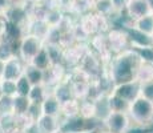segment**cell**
<instances>
[{
  "instance_id": "cell-1",
  "label": "cell",
  "mask_w": 153,
  "mask_h": 133,
  "mask_svg": "<svg viewBox=\"0 0 153 133\" xmlns=\"http://www.w3.org/2000/svg\"><path fill=\"white\" fill-rule=\"evenodd\" d=\"M141 63V57L137 55L134 49L129 48L126 51L116 55V57L111 61L109 76L114 85L123 84V82L133 81L136 69Z\"/></svg>"
},
{
  "instance_id": "cell-2",
  "label": "cell",
  "mask_w": 153,
  "mask_h": 133,
  "mask_svg": "<svg viewBox=\"0 0 153 133\" xmlns=\"http://www.w3.org/2000/svg\"><path fill=\"white\" fill-rule=\"evenodd\" d=\"M126 112L131 117V121H134L140 125H146L153 121V103L143 96L134 99L129 104Z\"/></svg>"
},
{
  "instance_id": "cell-3",
  "label": "cell",
  "mask_w": 153,
  "mask_h": 133,
  "mask_svg": "<svg viewBox=\"0 0 153 133\" xmlns=\"http://www.w3.org/2000/svg\"><path fill=\"white\" fill-rule=\"evenodd\" d=\"M44 47H45L44 39L32 33H24L19 44V57L24 61V64H29L42 52Z\"/></svg>"
},
{
  "instance_id": "cell-4",
  "label": "cell",
  "mask_w": 153,
  "mask_h": 133,
  "mask_svg": "<svg viewBox=\"0 0 153 133\" xmlns=\"http://www.w3.org/2000/svg\"><path fill=\"white\" fill-rule=\"evenodd\" d=\"M105 128L111 133H126L131 126V117L128 112L111 111L109 114L102 120Z\"/></svg>"
},
{
  "instance_id": "cell-5",
  "label": "cell",
  "mask_w": 153,
  "mask_h": 133,
  "mask_svg": "<svg viewBox=\"0 0 153 133\" xmlns=\"http://www.w3.org/2000/svg\"><path fill=\"white\" fill-rule=\"evenodd\" d=\"M25 64L19 56L13 55L8 60L3 63V71L1 77L3 80H11V81H17L23 75H24Z\"/></svg>"
},
{
  "instance_id": "cell-6",
  "label": "cell",
  "mask_w": 153,
  "mask_h": 133,
  "mask_svg": "<svg viewBox=\"0 0 153 133\" xmlns=\"http://www.w3.org/2000/svg\"><path fill=\"white\" fill-rule=\"evenodd\" d=\"M107 39H108V45H109V51L114 53H121L126 51L129 45V37L126 29H120V28H111L107 32Z\"/></svg>"
},
{
  "instance_id": "cell-7",
  "label": "cell",
  "mask_w": 153,
  "mask_h": 133,
  "mask_svg": "<svg viewBox=\"0 0 153 133\" xmlns=\"http://www.w3.org/2000/svg\"><path fill=\"white\" fill-rule=\"evenodd\" d=\"M111 94H114L116 97L124 100L125 103L131 104L134 99L140 96V82H137L136 80L128 82H123V84L114 85L113 91Z\"/></svg>"
},
{
  "instance_id": "cell-8",
  "label": "cell",
  "mask_w": 153,
  "mask_h": 133,
  "mask_svg": "<svg viewBox=\"0 0 153 133\" xmlns=\"http://www.w3.org/2000/svg\"><path fill=\"white\" fill-rule=\"evenodd\" d=\"M125 12H126V16L131 20H136L152 13L153 11H152V7L149 5L148 0H129Z\"/></svg>"
},
{
  "instance_id": "cell-9",
  "label": "cell",
  "mask_w": 153,
  "mask_h": 133,
  "mask_svg": "<svg viewBox=\"0 0 153 133\" xmlns=\"http://www.w3.org/2000/svg\"><path fill=\"white\" fill-rule=\"evenodd\" d=\"M39 133H55L56 131L61 129V124L59 121V117L48 116V114H40L39 119L35 123Z\"/></svg>"
},
{
  "instance_id": "cell-10",
  "label": "cell",
  "mask_w": 153,
  "mask_h": 133,
  "mask_svg": "<svg viewBox=\"0 0 153 133\" xmlns=\"http://www.w3.org/2000/svg\"><path fill=\"white\" fill-rule=\"evenodd\" d=\"M40 109L43 114L59 117L61 114V103L53 96V93H48L45 100L40 104Z\"/></svg>"
},
{
  "instance_id": "cell-11",
  "label": "cell",
  "mask_w": 153,
  "mask_h": 133,
  "mask_svg": "<svg viewBox=\"0 0 153 133\" xmlns=\"http://www.w3.org/2000/svg\"><path fill=\"white\" fill-rule=\"evenodd\" d=\"M87 51L88 49L84 48V45H81L80 43H76V44H73V45L68 47V48H64L63 59L67 61V63L79 64L81 61V59L84 57V55Z\"/></svg>"
},
{
  "instance_id": "cell-12",
  "label": "cell",
  "mask_w": 153,
  "mask_h": 133,
  "mask_svg": "<svg viewBox=\"0 0 153 133\" xmlns=\"http://www.w3.org/2000/svg\"><path fill=\"white\" fill-rule=\"evenodd\" d=\"M128 27L146 35V36H153V12L140 17V19L131 20V24Z\"/></svg>"
},
{
  "instance_id": "cell-13",
  "label": "cell",
  "mask_w": 153,
  "mask_h": 133,
  "mask_svg": "<svg viewBox=\"0 0 153 133\" xmlns=\"http://www.w3.org/2000/svg\"><path fill=\"white\" fill-rule=\"evenodd\" d=\"M95 1L96 0H68L69 11L79 16H83L88 12H92Z\"/></svg>"
},
{
  "instance_id": "cell-14",
  "label": "cell",
  "mask_w": 153,
  "mask_h": 133,
  "mask_svg": "<svg viewBox=\"0 0 153 133\" xmlns=\"http://www.w3.org/2000/svg\"><path fill=\"white\" fill-rule=\"evenodd\" d=\"M134 80H136L137 82H140V84L153 81V63L141 60V63L139 64V67H137V69H136Z\"/></svg>"
},
{
  "instance_id": "cell-15",
  "label": "cell",
  "mask_w": 153,
  "mask_h": 133,
  "mask_svg": "<svg viewBox=\"0 0 153 133\" xmlns=\"http://www.w3.org/2000/svg\"><path fill=\"white\" fill-rule=\"evenodd\" d=\"M52 93H53V96L61 103V104L68 101L71 99H75L73 92H72V87H71V82H64V81L59 82L57 85H55L53 92Z\"/></svg>"
},
{
  "instance_id": "cell-16",
  "label": "cell",
  "mask_w": 153,
  "mask_h": 133,
  "mask_svg": "<svg viewBox=\"0 0 153 133\" xmlns=\"http://www.w3.org/2000/svg\"><path fill=\"white\" fill-rule=\"evenodd\" d=\"M24 76L29 80L32 85H40L44 84V71L39 69L33 64H25Z\"/></svg>"
},
{
  "instance_id": "cell-17",
  "label": "cell",
  "mask_w": 153,
  "mask_h": 133,
  "mask_svg": "<svg viewBox=\"0 0 153 133\" xmlns=\"http://www.w3.org/2000/svg\"><path fill=\"white\" fill-rule=\"evenodd\" d=\"M61 114L67 119H73V117L80 116V101L77 99H71L68 101L61 104Z\"/></svg>"
},
{
  "instance_id": "cell-18",
  "label": "cell",
  "mask_w": 153,
  "mask_h": 133,
  "mask_svg": "<svg viewBox=\"0 0 153 133\" xmlns=\"http://www.w3.org/2000/svg\"><path fill=\"white\" fill-rule=\"evenodd\" d=\"M47 96H48V91H47V87L44 84L32 85L31 91L28 93V99L32 104H42Z\"/></svg>"
},
{
  "instance_id": "cell-19",
  "label": "cell",
  "mask_w": 153,
  "mask_h": 133,
  "mask_svg": "<svg viewBox=\"0 0 153 133\" xmlns=\"http://www.w3.org/2000/svg\"><path fill=\"white\" fill-rule=\"evenodd\" d=\"M32 103L29 101V99L27 96H16L13 97V113L16 116H22V114L28 113L29 108H31Z\"/></svg>"
},
{
  "instance_id": "cell-20",
  "label": "cell",
  "mask_w": 153,
  "mask_h": 133,
  "mask_svg": "<svg viewBox=\"0 0 153 133\" xmlns=\"http://www.w3.org/2000/svg\"><path fill=\"white\" fill-rule=\"evenodd\" d=\"M93 12L102 15V16H107L109 19L112 17V15L116 13L113 4H112V0H96L95 7H93Z\"/></svg>"
},
{
  "instance_id": "cell-21",
  "label": "cell",
  "mask_w": 153,
  "mask_h": 133,
  "mask_svg": "<svg viewBox=\"0 0 153 133\" xmlns=\"http://www.w3.org/2000/svg\"><path fill=\"white\" fill-rule=\"evenodd\" d=\"M29 64H33L35 67H37L39 69H42V71H47V69H49V68L52 67L51 57H49L48 51H47L45 47H44V48L42 49V52H40L39 55L33 59V60H32V63H29Z\"/></svg>"
},
{
  "instance_id": "cell-22",
  "label": "cell",
  "mask_w": 153,
  "mask_h": 133,
  "mask_svg": "<svg viewBox=\"0 0 153 133\" xmlns=\"http://www.w3.org/2000/svg\"><path fill=\"white\" fill-rule=\"evenodd\" d=\"M80 116L87 120L96 117V104L93 100L84 99L80 101Z\"/></svg>"
},
{
  "instance_id": "cell-23",
  "label": "cell",
  "mask_w": 153,
  "mask_h": 133,
  "mask_svg": "<svg viewBox=\"0 0 153 133\" xmlns=\"http://www.w3.org/2000/svg\"><path fill=\"white\" fill-rule=\"evenodd\" d=\"M64 15L63 10H48V13L45 16V23L48 24V27H59L63 23Z\"/></svg>"
},
{
  "instance_id": "cell-24",
  "label": "cell",
  "mask_w": 153,
  "mask_h": 133,
  "mask_svg": "<svg viewBox=\"0 0 153 133\" xmlns=\"http://www.w3.org/2000/svg\"><path fill=\"white\" fill-rule=\"evenodd\" d=\"M0 94H5V96H11V97L16 96L17 94L16 81L0 79Z\"/></svg>"
},
{
  "instance_id": "cell-25",
  "label": "cell",
  "mask_w": 153,
  "mask_h": 133,
  "mask_svg": "<svg viewBox=\"0 0 153 133\" xmlns=\"http://www.w3.org/2000/svg\"><path fill=\"white\" fill-rule=\"evenodd\" d=\"M31 88H32V84L29 82V80L25 77L24 75L16 81V89H17V94H19V96L28 97V93H29V91H31Z\"/></svg>"
},
{
  "instance_id": "cell-26",
  "label": "cell",
  "mask_w": 153,
  "mask_h": 133,
  "mask_svg": "<svg viewBox=\"0 0 153 133\" xmlns=\"http://www.w3.org/2000/svg\"><path fill=\"white\" fill-rule=\"evenodd\" d=\"M13 113V97L0 94V114Z\"/></svg>"
},
{
  "instance_id": "cell-27",
  "label": "cell",
  "mask_w": 153,
  "mask_h": 133,
  "mask_svg": "<svg viewBox=\"0 0 153 133\" xmlns=\"http://www.w3.org/2000/svg\"><path fill=\"white\" fill-rule=\"evenodd\" d=\"M140 96L145 97L153 103V81L140 84Z\"/></svg>"
},
{
  "instance_id": "cell-28",
  "label": "cell",
  "mask_w": 153,
  "mask_h": 133,
  "mask_svg": "<svg viewBox=\"0 0 153 133\" xmlns=\"http://www.w3.org/2000/svg\"><path fill=\"white\" fill-rule=\"evenodd\" d=\"M128 3H129V0H112V4H113V8H114V12H116V13H121L123 11H125Z\"/></svg>"
},
{
  "instance_id": "cell-29",
  "label": "cell",
  "mask_w": 153,
  "mask_h": 133,
  "mask_svg": "<svg viewBox=\"0 0 153 133\" xmlns=\"http://www.w3.org/2000/svg\"><path fill=\"white\" fill-rule=\"evenodd\" d=\"M5 27H7V20L3 16H0V39H1L5 33Z\"/></svg>"
},
{
  "instance_id": "cell-30",
  "label": "cell",
  "mask_w": 153,
  "mask_h": 133,
  "mask_svg": "<svg viewBox=\"0 0 153 133\" xmlns=\"http://www.w3.org/2000/svg\"><path fill=\"white\" fill-rule=\"evenodd\" d=\"M1 71H3V61L0 60V77H1Z\"/></svg>"
},
{
  "instance_id": "cell-31",
  "label": "cell",
  "mask_w": 153,
  "mask_h": 133,
  "mask_svg": "<svg viewBox=\"0 0 153 133\" xmlns=\"http://www.w3.org/2000/svg\"><path fill=\"white\" fill-rule=\"evenodd\" d=\"M55 133H65V132H63V131H61V129H59V131H56Z\"/></svg>"
},
{
  "instance_id": "cell-32",
  "label": "cell",
  "mask_w": 153,
  "mask_h": 133,
  "mask_svg": "<svg viewBox=\"0 0 153 133\" xmlns=\"http://www.w3.org/2000/svg\"><path fill=\"white\" fill-rule=\"evenodd\" d=\"M104 133H111V132H108V131H107V132H104Z\"/></svg>"
},
{
  "instance_id": "cell-33",
  "label": "cell",
  "mask_w": 153,
  "mask_h": 133,
  "mask_svg": "<svg viewBox=\"0 0 153 133\" xmlns=\"http://www.w3.org/2000/svg\"><path fill=\"white\" fill-rule=\"evenodd\" d=\"M152 39H153V36H152Z\"/></svg>"
}]
</instances>
